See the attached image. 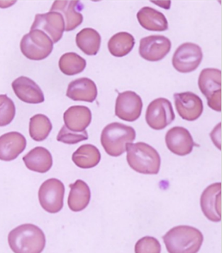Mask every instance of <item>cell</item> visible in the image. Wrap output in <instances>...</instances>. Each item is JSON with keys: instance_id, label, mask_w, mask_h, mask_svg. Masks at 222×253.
Listing matches in <instances>:
<instances>
[{"instance_id": "1", "label": "cell", "mask_w": 222, "mask_h": 253, "mask_svg": "<svg viewBox=\"0 0 222 253\" xmlns=\"http://www.w3.org/2000/svg\"><path fill=\"white\" fill-rule=\"evenodd\" d=\"M163 239L169 253H197L204 237L200 230L194 227L179 225L171 228Z\"/></svg>"}, {"instance_id": "2", "label": "cell", "mask_w": 222, "mask_h": 253, "mask_svg": "<svg viewBox=\"0 0 222 253\" xmlns=\"http://www.w3.org/2000/svg\"><path fill=\"white\" fill-rule=\"evenodd\" d=\"M9 247L14 253H41L46 246L43 230L33 224H23L11 230Z\"/></svg>"}, {"instance_id": "3", "label": "cell", "mask_w": 222, "mask_h": 253, "mask_svg": "<svg viewBox=\"0 0 222 253\" xmlns=\"http://www.w3.org/2000/svg\"><path fill=\"white\" fill-rule=\"evenodd\" d=\"M126 160L132 169L143 174H157L161 160L158 152L145 142L129 143L126 148Z\"/></svg>"}, {"instance_id": "4", "label": "cell", "mask_w": 222, "mask_h": 253, "mask_svg": "<svg viewBox=\"0 0 222 253\" xmlns=\"http://www.w3.org/2000/svg\"><path fill=\"white\" fill-rule=\"evenodd\" d=\"M136 139V131L132 126L112 123L104 128L101 144L105 152L111 157H119L126 152L128 144Z\"/></svg>"}, {"instance_id": "5", "label": "cell", "mask_w": 222, "mask_h": 253, "mask_svg": "<svg viewBox=\"0 0 222 253\" xmlns=\"http://www.w3.org/2000/svg\"><path fill=\"white\" fill-rule=\"evenodd\" d=\"M20 48L24 56L29 59L41 61L51 54L53 43L44 32L34 29L22 37Z\"/></svg>"}, {"instance_id": "6", "label": "cell", "mask_w": 222, "mask_h": 253, "mask_svg": "<svg viewBox=\"0 0 222 253\" xmlns=\"http://www.w3.org/2000/svg\"><path fill=\"white\" fill-rule=\"evenodd\" d=\"M199 90L207 98L208 106L217 112L222 111V71L205 69L198 79Z\"/></svg>"}, {"instance_id": "7", "label": "cell", "mask_w": 222, "mask_h": 253, "mask_svg": "<svg viewBox=\"0 0 222 253\" xmlns=\"http://www.w3.org/2000/svg\"><path fill=\"white\" fill-rule=\"evenodd\" d=\"M65 195L64 184L57 178L46 180L38 191L40 206L49 213H57L63 207Z\"/></svg>"}, {"instance_id": "8", "label": "cell", "mask_w": 222, "mask_h": 253, "mask_svg": "<svg viewBox=\"0 0 222 253\" xmlns=\"http://www.w3.org/2000/svg\"><path fill=\"white\" fill-rule=\"evenodd\" d=\"M203 58L202 48L193 43H184L178 48L173 57V66L183 74L192 72L199 67Z\"/></svg>"}, {"instance_id": "9", "label": "cell", "mask_w": 222, "mask_h": 253, "mask_svg": "<svg viewBox=\"0 0 222 253\" xmlns=\"http://www.w3.org/2000/svg\"><path fill=\"white\" fill-rule=\"evenodd\" d=\"M176 118L173 106L168 99H155L149 104L146 113V121L152 129L160 130L171 124Z\"/></svg>"}, {"instance_id": "10", "label": "cell", "mask_w": 222, "mask_h": 253, "mask_svg": "<svg viewBox=\"0 0 222 253\" xmlns=\"http://www.w3.org/2000/svg\"><path fill=\"white\" fill-rule=\"evenodd\" d=\"M143 102L135 92L125 91L118 95L115 105V115L126 122L137 121L142 115Z\"/></svg>"}, {"instance_id": "11", "label": "cell", "mask_w": 222, "mask_h": 253, "mask_svg": "<svg viewBox=\"0 0 222 253\" xmlns=\"http://www.w3.org/2000/svg\"><path fill=\"white\" fill-rule=\"evenodd\" d=\"M171 42L161 35H152L142 39L139 54L148 61H158L164 58L171 51Z\"/></svg>"}, {"instance_id": "12", "label": "cell", "mask_w": 222, "mask_h": 253, "mask_svg": "<svg viewBox=\"0 0 222 253\" xmlns=\"http://www.w3.org/2000/svg\"><path fill=\"white\" fill-rule=\"evenodd\" d=\"M34 29L44 32L53 43H56L61 40L65 32L64 19L60 13L56 12L38 14L36 15L35 22L31 27V30Z\"/></svg>"}, {"instance_id": "13", "label": "cell", "mask_w": 222, "mask_h": 253, "mask_svg": "<svg viewBox=\"0 0 222 253\" xmlns=\"http://www.w3.org/2000/svg\"><path fill=\"white\" fill-rule=\"evenodd\" d=\"M204 215L212 222L222 220V183H215L206 188L200 199Z\"/></svg>"}, {"instance_id": "14", "label": "cell", "mask_w": 222, "mask_h": 253, "mask_svg": "<svg viewBox=\"0 0 222 253\" xmlns=\"http://www.w3.org/2000/svg\"><path fill=\"white\" fill-rule=\"evenodd\" d=\"M177 111L183 120L194 121L202 114L204 106L198 95L191 92H181L174 95Z\"/></svg>"}, {"instance_id": "15", "label": "cell", "mask_w": 222, "mask_h": 253, "mask_svg": "<svg viewBox=\"0 0 222 253\" xmlns=\"http://www.w3.org/2000/svg\"><path fill=\"white\" fill-rule=\"evenodd\" d=\"M165 143L168 150L175 155H189L196 146L190 133L183 126H174L168 131L165 135Z\"/></svg>"}, {"instance_id": "16", "label": "cell", "mask_w": 222, "mask_h": 253, "mask_svg": "<svg viewBox=\"0 0 222 253\" xmlns=\"http://www.w3.org/2000/svg\"><path fill=\"white\" fill-rule=\"evenodd\" d=\"M83 4L80 1H55L50 12L60 13L63 16L65 22V31L71 32L77 28L83 22V16L81 11Z\"/></svg>"}, {"instance_id": "17", "label": "cell", "mask_w": 222, "mask_h": 253, "mask_svg": "<svg viewBox=\"0 0 222 253\" xmlns=\"http://www.w3.org/2000/svg\"><path fill=\"white\" fill-rule=\"evenodd\" d=\"M27 147V139L18 132L0 136V160L10 162L17 159Z\"/></svg>"}, {"instance_id": "18", "label": "cell", "mask_w": 222, "mask_h": 253, "mask_svg": "<svg viewBox=\"0 0 222 253\" xmlns=\"http://www.w3.org/2000/svg\"><path fill=\"white\" fill-rule=\"evenodd\" d=\"M14 93L26 103L38 104L44 101V95L37 84L26 76H21L12 82Z\"/></svg>"}, {"instance_id": "19", "label": "cell", "mask_w": 222, "mask_h": 253, "mask_svg": "<svg viewBox=\"0 0 222 253\" xmlns=\"http://www.w3.org/2000/svg\"><path fill=\"white\" fill-rule=\"evenodd\" d=\"M66 95L74 101L93 103L97 96L96 84L87 78L76 79L70 83Z\"/></svg>"}, {"instance_id": "20", "label": "cell", "mask_w": 222, "mask_h": 253, "mask_svg": "<svg viewBox=\"0 0 222 253\" xmlns=\"http://www.w3.org/2000/svg\"><path fill=\"white\" fill-rule=\"evenodd\" d=\"M63 120L65 126L70 130L77 132H82L91 123V110L86 106L74 105L65 112Z\"/></svg>"}, {"instance_id": "21", "label": "cell", "mask_w": 222, "mask_h": 253, "mask_svg": "<svg viewBox=\"0 0 222 253\" xmlns=\"http://www.w3.org/2000/svg\"><path fill=\"white\" fill-rule=\"evenodd\" d=\"M26 167L31 171L40 173L48 172L53 166L51 152L42 147H37L23 157Z\"/></svg>"}, {"instance_id": "22", "label": "cell", "mask_w": 222, "mask_h": 253, "mask_svg": "<svg viewBox=\"0 0 222 253\" xmlns=\"http://www.w3.org/2000/svg\"><path fill=\"white\" fill-rule=\"evenodd\" d=\"M138 21L141 26L150 32H165L168 29V20L164 14L153 8L144 6L138 12Z\"/></svg>"}, {"instance_id": "23", "label": "cell", "mask_w": 222, "mask_h": 253, "mask_svg": "<svg viewBox=\"0 0 222 253\" xmlns=\"http://www.w3.org/2000/svg\"><path fill=\"white\" fill-rule=\"evenodd\" d=\"M71 188L68 204L70 209L74 212L84 210L88 206L91 199V191L85 181L78 179L70 185Z\"/></svg>"}, {"instance_id": "24", "label": "cell", "mask_w": 222, "mask_h": 253, "mask_svg": "<svg viewBox=\"0 0 222 253\" xmlns=\"http://www.w3.org/2000/svg\"><path fill=\"white\" fill-rule=\"evenodd\" d=\"M72 160L79 168L91 169L100 163L101 154L95 146L83 144L73 154Z\"/></svg>"}, {"instance_id": "25", "label": "cell", "mask_w": 222, "mask_h": 253, "mask_svg": "<svg viewBox=\"0 0 222 253\" xmlns=\"http://www.w3.org/2000/svg\"><path fill=\"white\" fill-rule=\"evenodd\" d=\"M75 41L77 47L86 55L95 56L100 51L101 36L95 29H82L76 36Z\"/></svg>"}, {"instance_id": "26", "label": "cell", "mask_w": 222, "mask_h": 253, "mask_svg": "<svg viewBox=\"0 0 222 253\" xmlns=\"http://www.w3.org/2000/svg\"><path fill=\"white\" fill-rule=\"evenodd\" d=\"M135 45V40L131 34L119 32L111 37L108 42V49L115 57H123L129 54Z\"/></svg>"}, {"instance_id": "27", "label": "cell", "mask_w": 222, "mask_h": 253, "mask_svg": "<svg viewBox=\"0 0 222 253\" xmlns=\"http://www.w3.org/2000/svg\"><path fill=\"white\" fill-rule=\"evenodd\" d=\"M52 123L46 115L37 114L32 117L29 123V134L37 142L45 140L51 132Z\"/></svg>"}, {"instance_id": "28", "label": "cell", "mask_w": 222, "mask_h": 253, "mask_svg": "<svg viewBox=\"0 0 222 253\" xmlns=\"http://www.w3.org/2000/svg\"><path fill=\"white\" fill-rule=\"evenodd\" d=\"M59 69L66 76H74L80 74L85 70L86 61L74 52L65 53L59 60Z\"/></svg>"}, {"instance_id": "29", "label": "cell", "mask_w": 222, "mask_h": 253, "mask_svg": "<svg viewBox=\"0 0 222 253\" xmlns=\"http://www.w3.org/2000/svg\"><path fill=\"white\" fill-rule=\"evenodd\" d=\"M15 115V105L12 99L6 95H0V126L10 124Z\"/></svg>"}, {"instance_id": "30", "label": "cell", "mask_w": 222, "mask_h": 253, "mask_svg": "<svg viewBox=\"0 0 222 253\" xmlns=\"http://www.w3.org/2000/svg\"><path fill=\"white\" fill-rule=\"evenodd\" d=\"M88 139V134L87 131L77 132L70 130L66 126H63L58 133L57 140L66 144H75L87 140Z\"/></svg>"}, {"instance_id": "31", "label": "cell", "mask_w": 222, "mask_h": 253, "mask_svg": "<svg viewBox=\"0 0 222 253\" xmlns=\"http://www.w3.org/2000/svg\"><path fill=\"white\" fill-rule=\"evenodd\" d=\"M161 253V246L159 241L153 237H144L136 243L135 253Z\"/></svg>"}]
</instances>
